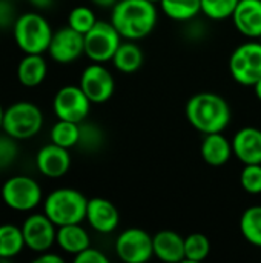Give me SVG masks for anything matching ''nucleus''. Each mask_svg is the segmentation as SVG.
<instances>
[{"label":"nucleus","mask_w":261,"mask_h":263,"mask_svg":"<svg viewBox=\"0 0 261 263\" xmlns=\"http://www.w3.org/2000/svg\"><path fill=\"white\" fill-rule=\"evenodd\" d=\"M118 0H91V3H94L98 8H112Z\"/></svg>","instance_id":"c9c22d12"},{"label":"nucleus","mask_w":261,"mask_h":263,"mask_svg":"<svg viewBox=\"0 0 261 263\" xmlns=\"http://www.w3.org/2000/svg\"><path fill=\"white\" fill-rule=\"evenodd\" d=\"M231 18L245 37L252 40L261 37V0H240Z\"/></svg>","instance_id":"f3484780"},{"label":"nucleus","mask_w":261,"mask_h":263,"mask_svg":"<svg viewBox=\"0 0 261 263\" xmlns=\"http://www.w3.org/2000/svg\"><path fill=\"white\" fill-rule=\"evenodd\" d=\"M17 17L15 9L11 5L9 0H0V29H6L9 26H14Z\"/></svg>","instance_id":"72a5a7b5"},{"label":"nucleus","mask_w":261,"mask_h":263,"mask_svg":"<svg viewBox=\"0 0 261 263\" xmlns=\"http://www.w3.org/2000/svg\"><path fill=\"white\" fill-rule=\"evenodd\" d=\"M48 52L57 63H72L85 54V35L69 25L63 26L52 34Z\"/></svg>","instance_id":"ddd939ff"},{"label":"nucleus","mask_w":261,"mask_h":263,"mask_svg":"<svg viewBox=\"0 0 261 263\" xmlns=\"http://www.w3.org/2000/svg\"><path fill=\"white\" fill-rule=\"evenodd\" d=\"M232 79L243 86H254L261 79V43L246 42L235 48L229 57Z\"/></svg>","instance_id":"6e6552de"},{"label":"nucleus","mask_w":261,"mask_h":263,"mask_svg":"<svg viewBox=\"0 0 261 263\" xmlns=\"http://www.w3.org/2000/svg\"><path fill=\"white\" fill-rule=\"evenodd\" d=\"M258 40H260V43H261V37H260V39H258Z\"/></svg>","instance_id":"a19ab883"},{"label":"nucleus","mask_w":261,"mask_h":263,"mask_svg":"<svg viewBox=\"0 0 261 263\" xmlns=\"http://www.w3.org/2000/svg\"><path fill=\"white\" fill-rule=\"evenodd\" d=\"M231 142L235 157L243 165L261 163V129L255 126L240 128Z\"/></svg>","instance_id":"dca6fc26"},{"label":"nucleus","mask_w":261,"mask_h":263,"mask_svg":"<svg viewBox=\"0 0 261 263\" xmlns=\"http://www.w3.org/2000/svg\"><path fill=\"white\" fill-rule=\"evenodd\" d=\"M52 108L57 119L82 123L91 111V100L83 92L80 85H66L54 96Z\"/></svg>","instance_id":"1a4fd4ad"},{"label":"nucleus","mask_w":261,"mask_h":263,"mask_svg":"<svg viewBox=\"0 0 261 263\" xmlns=\"http://www.w3.org/2000/svg\"><path fill=\"white\" fill-rule=\"evenodd\" d=\"M122 39L123 37L111 22L97 20V23L85 34V55L95 63L111 62Z\"/></svg>","instance_id":"423d86ee"},{"label":"nucleus","mask_w":261,"mask_h":263,"mask_svg":"<svg viewBox=\"0 0 261 263\" xmlns=\"http://www.w3.org/2000/svg\"><path fill=\"white\" fill-rule=\"evenodd\" d=\"M55 243L68 254H78L88 247H91L88 231L80 227V223L63 225L57 228V239Z\"/></svg>","instance_id":"412c9836"},{"label":"nucleus","mask_w":261,"mask_h":263,"mask_svg":"<svg viewBox=\"0 0 261 263\" xmlns=\"http://www.w3.org/2000/svg\"><path fill=\"white\" fill-rule=\"evenodd\" d=\"M115 253L125 263H145L154 256L152 236L142 228H128L115 240Z\"/></svg>","instance_id":"9d476101"},{"label":"nucleus","mask_w":261,"mask_h":263,"mask_svg":"<svg viewBox=\"0 0 261 263\" xmlns=\"http://www.w3.org/2000/svg\"><path fill=\"white\" fill-rule=\"evenodd\" d=\"M35 165L40 174L49 179H57L65 176L71 168V154L68 148L58 146L55 143L45 145L35 156Z\"/></svg>","instance_id":"2eb2a0df"},{"label":"nucleus","mask_w":261,"mask_h":263,"mask_svg":"<svg viewBox=\"0 0 261 263\" xmlns=\"http://www.w3.org/2000/svg\"><path fill=\"white\" fill-rule=\"evenodd\" d=\"M25 245L34 253L48 251L57 239V225L43 213L31 214L22 225Z\"/></svg>","instance_id":"f8f14e48"},{"label":"nucleus","mask_w":261,"mask_h":263,"mask_svg":"<svg viewBox=\"0 0 261 263\" xmlns=\"http://www.w3.org/2000/svg\"><path fill=\"white\" fill-rule=\"evenodd\" d=\"M86 220L92 230L102 234H109L117 230L120 223V214L117 206L103 197H94L88 200Z\"/></svg>","instance_id":"4468645a"},{"label":"nucleus","mask_w":261,"mask_h":263,"mask_svg":"<svg viewBox=\"0 0 261 263\" xmlns=\"http://www.w3.org/2000/svg\"><path fill=\"white\" fill-rule=\"evenodd\" d=\"M111 9V23L126 40L145 39L158 20L157 6L149 0H118Z\"/></svg>","instance_id":"f257e3e1"},{"label":"nucleus","mask_w":261,"mask_h":263,"mask_svg":"<svg viewBox=\"0 0 261 263\" xmlns=\"http://www.w3.org/2000/svg\"><path fill=\"white\" fill-rule=\"evenodd\" d=\"M252 88H254V91H255L257 99L261 102V79L257 82V83H255V85H254V86H252Z\"/></svg>","instance_id":"4c0bfd02"},{"label":"nucleus","mask_w":261,"mask_h":263,"mask_svg":"<svg viewBox=\"0 0 261 263\" xmlns=\"http://www.w3.org/2000/svg\"><path fill=\"white\" fill-rule=\"evenodd\" d=\"M48 63L42 54H26L17 66V79L26 88H35L46 79Z\"/></svg>","instance_id":"aec40b11"},{"label":"nucleus","mask_w":261,"mask_h":263,"mask_svg":"<svg viewBox=\"0 0 261 263\" xmlns=\"http://www.w3.org/2000/svg\"><path fill=\"white\" fill-rule=\"evenodd\" d=\"M186 119L202 134L223 133L231 123V106L222 96L203 91L188 100Z\"/></svg>","instance_id":"f03ea898"},{"label":"nucleus","mask_w":261,"mask_h":263,"mask_svg":"<svg viewBox=\"0 0 261 263\" xmlns=\"http://www.w3.org/2000/svg\"><path fill=\"white\" fill-rule=\"evenodd\" d=\"M35 8H38V9H46V8H49L52 3H54V0H29Z\"/></svg>","instance_id":"e433bc0d"},{"label":"nucleus","mask_w":261,"mask_h":263,"mask_svg":"<svg viewBox=\"0 0 261 263\" xmlns=\"http://www.w3.org/2000/svg\"><path fill=\"white\" fill-rule=\"evenodd\" d=\"M74 262L75 263H108V257L95 248L88 247L86 250H83L82 253L74 256Z\"/></svg>","instance_id":"473e14b6"},{"label":"nucleus","mask_w":261,"mask_h":263,"mask_svg":"<svg viewBox=\"0 0 261 263\" xmlns=\"http://www.w3.org/2000/svg\"><path fill=\"white\" fill-rule=\"evenodd\" d=\"M42 126L43 114L40 108L31 102H15L5 109L2 129L17 140L34 137Z\"/></svg>","instance_id":"39448f33"},{"label":"nucleus","mask_w":261,"mask_h":263,"mask_svg":"<svg viewBox=\"0 0 261 263\" xmlns=\"http://www.w3.org/2000/svg\"><path fill=\"white\" fill-rule=\"evenodd\" d=\"M3 117H5V109L0 105V129H2V125H3Z\"/></svg>","instance_id":"58836bf2"},{"label":"nucleus","mask_w":261,"mask_h":263,"mask_svg":"<svg viewBox=\"0 0 261 263\" xmlns=\"http://www.w3.org/2000/svg\"><path fill=\"white\" fill-rule=\"evenodd\" d=\"M35 263H63V257H60L58 254H54V253H40V256L37 259H34Z\"/></svg>","instance_id":"f704fd0d"},{"label":"nucleus","mask_w":261,"mask_h":263,"mask_svg":"<svg viewBox=\"0 0 261 263\" xmlns=\"http://www.w3.org/2000/svg\"><path fill=\"white\" fill-rule=\"evenodd\" d=\"M95 23H97V17H95L94 11L88 6H75L74 9H71V12L68 15V25L83 35Z\"/></svg>","instance_id":"c85d7f7f"},{"label":"nucleus","mask_w":261,"mask_h":263,"mask_svg":"<svg viewBox=\"0 0 261 263\" xmlns=\"http://www.w3.org/2000/svg\"><path fill=\"white\" fill-rule=\"evenodd\" d=\"M240 233L245 240L261 248V205L249 206L240 217Z\"/></svg>","instance_id":"393cba45"},{"label":"nucleus","mask_w":261,"mask_h":263,"mask_svg":"<svg viewBox=\"0 0 261 263\" xmlns=\"http://www.w3.org/2000/svg\"><path fill=\"white\" fill-rule=\"evenodd\" d=\"M42 197L43 194L38 182L28 176L9 177L2 186V200L14 211H32L40 205Z\"/></svg>","instance_id":"0eeeda50"},{"label":"nucleus","mask_w":261,"mask_h":263,"mask_svg":"<svg viewBox=\"0 0 261 263\" xmlns=\"http://www.w3.org/2000/svg\"><path fill=\"white\" fill-rule=\"evenodd\" d=\"M103 137H102V131L98 129V126L92 125V123H80V139H78V145L80 148L86 149V151H94L100 146Z\"/></svg>","instance_id":"7c9ffc66"},{"label":"nucleus","mask_w":261,"mask_h":263,"mask_svg":"<svg viewBox=\"0 0 261 263\" xmlns=\"http://www.w3.org/2000/svg\"><path fill=\"white\" fill-rule=\"evenodd\" d=\"M12 32L15 45L25 54H43L48 51L54 34L49 22L37 12L18 15L12 26Z\"/></svg>","instance_id":"20e7f679"},{"label":"nucleus","mask_w":261,"mask_h":263,"mask_svg":"<svg viewBox=\"0 0 261 263\" xmlns=\"http://www.w3.org/2000/svg\"><path fill=\"white\" fill-rule=\"evenodd\" d=\"M240 185L248 194H261V163L243 166L240 173Z\"/></svg>","instance_id":"c756f323"},{"label":"nucleus","mask_w":261,"mask_h":263,"mask_svg":"<svg viewBox=\"0 0 261 263\" xmlns=\"http://www.w3.org/2000/svg\"><path fill=\"white\" fill-rule=\"evenodd\" d=\"M162 11L175 22H188L202 12V0H160Z\"/></svg>","instance_id":"b1692460"},{"label":"nucleus","mask_w":261,"mask_h":263,"mask_svg":"<svg viewBox=\"0 0 261 263\" xmlns=\"http://www.w3.org/2000/svg\"><path fill=\"white\" fill-rule=\"evenodd\" d=\"M211 253V242L202 233H192L185 237V260L191 263L203 262Z\"/></svg>","instance_id":"bb28decb"},{"label":"nucleus","mask_w":261,"mask_h":263,"mask_svg":"<svg viewBox=\"0 0 261 263\" xmlns=\"http://www.w3.org/2000/svg\"><path fill=\"white\" fill-rule=\"evenodd\" d=\"M111 62L120 72L132 74L143 65V51L137 43H134V40L122 42Z\"/></svg>","instance_id":"4be33fe9"},{"label":"nucleus","mask_w":261,"mask_h":263,"mask_svg":"<svg viewBox=\"0 0 261 263\" xmlns=\"http://www.w3.org/2000/svg\"><path fill=\"white\" fill-rule=\"evenodd\" d=\"M80 88L88 96L91 103L108 102L115 91V80L111 71L103 66V63H95L86 66L80 76Z\"/></svg>","instance_id":"9b49d317"},{"label":"nucleus","mask_w":261,"mask_h":263,"mask_svg":"<svg viewBox=\"0 0 261 263\" xmlns=\"http://www.w3.org/2000/svg\"><path fill=\"white\" fill-rule=\"evenodd\" d=\"M18 156L17 139L8 136L6 133L0 136V171L9 168Z\"/></svg>","instance_id":"2f4dec72"},{"label":"nucleus","mask_w":261,"mask_h":263,"mask_svg":"<svg viewBox=\"0 0 261 263\" xmlns=\"http://www.w3.org/2000/svg\"><path fill=\"white\" fill-rule=\"evenodd\" d=\"M240 0H202V12L211 20L231 18Z\"/></svg>","instance_id":"cd10ccee"},{"label":"nucleus","mask_w":261,"mask_h":263,"mask_svg":"<svg viewBox=\"0 0 261 263\" xmlns=\"http://www.w3.org/2000/svg\"><path fill=\"white\" fill-rule=\"evenodd\" d=\"M200 153L203 160L214 168H220L226 165L234 154L232 149V142H229L223 133H212V134H205V139L200 146Z\"/></svg>","instance_id":"6ab92c4d"},{"label":"nucleus","mask_w":261,"mask_h":263,"mask_svg":"<svg viewBox=\"0 0 261 263\" xmlns=\"http://www.w3.org/2000/svg\"><path fill=\"white\" fill-rule=\"evenodd\" d=\"M25 247L22 227L12 223L0 225V259H12L18 256Z\"/></svg>","instance_id":"5701e85b"},{"label":"nucleus","mask_w":261,"mask_h":263,"mask_svg":"<svg viewBox=\"0 0 261 263\" xmlns=\"http://www.w3.org/2000/svg\"><path fill=\"white\" fill-rule=\"evenodd\" d=\"M154 256L166 263H178L185 260V237L171 230L158 231L152 236Z\"/></svg>","instance_id":"a211bd4d"},{"label":"nucleus","mask_w":261,"mask_h":263,"mask_svg":"<svg viewBox=\"0 0 261 263\" xmlns=\"http://www.w3.org/2000/svg\"><path fill=\"white\" fill-rule=\"evenodd\" d=\"M88 199L74 188H58L49 193L43 203V213L57 225H72L86 220Z\"/></svg>","instance_id":"7ed1b4c3"},{"label":"nucleus","mask_w":261,"mask_h":263,"mask_svg":"<svg viewBox=\"0 0 261 263\" xmlns=\"http://www.w3.org/2000/svg\"><path fill=\"white\" fill-rule=\"evenodd\" d=\"M149 2H154V3H160V0H149Z\"/></svg>","instance_id":"ea45409f"},{"label":"nucleus","mask_w":261,"mask_h":263,"mask_svg":"<svg viewBox=\"0 0 261 263\" xmlns=\"http://www.w3.org/2000/svg\"><path fill=\"white\" fill-rule=\"evenodd\" d=\"M51 142L63 146V148H74L78 145L80 139V123L69 122V120H60L54 123L49 133Z\"/></svg>","instance_id":"a878e982"}]
</instances>
